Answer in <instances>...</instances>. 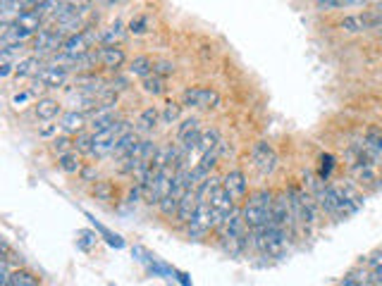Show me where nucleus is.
<instances>
[{
  "label": "nucleus",
  "mask_w": 382,
  "mask_h": 286,
  "mask_svg": "<svg viewBox=\"0 0 382 286\" xmlns=\"http://www.w3.org/2000/svg\"><path fill=\"white\" fill-rule=\"evenodd\" d=\"M199 186H191L187 193H184V198H182V203H179L177 207V222L179 224H189L191 222V217H194V212H196V207H199Z\"/></svg>",
  "instance_id": "16"
},
{
  "label": "nucleus",
  "mask_w": 382,
  "mask_h": 286,
  "mask_svg": "<svg viewBox=\"0 0 382 286\" xmlns=\"http://www.w3.org/2000/svg\"><path fill=\"white\" fill-rule=\"evenodd\" d=\"M201 122L199 117H187V120L179 125V132H177V138H179V145H182L184 153H191V150H199V141H201Z\"/></svg>",
  "instance_id": "11"
},
{
  "label": "nucleus",
  "mask_w": 382,
  "mask_h": 286,
  "mask_svg": "<svg viewBox=\"0 0 382 286\" xmlns=\"http://www.w3.org/2000/svg\"><path fill=\"white\" fill-rule=\"evenodd\" d=\"M366 265H368L370 274L375 277V282L382 286V248L373 251V253L366 257Z\"/></svg>",
  "instance_id": "30"
},
{
  "label": "nucleus",
  "mask_w": 382,
  "mask_h": 286,
  "mask_svg": "<svg viewBox=\"0 0 382 286\" xmlns=\"http://www.w3.org/2000/svg\"><path fill=\"white\" fill-rule=\"evenodd\" d=\"M41 70H43L41 58H38V55H26V58L17 60V70L15 72H17L20 79H26V77H33V79H36Z\"/></svg>",
  "instance_id": "20"
},
{
  "label": "nucleus",
  "mask_w": 382,
  "mask_h": 286,
  "mask_svg": "<svg viewBox=\"0 0 382 286\" xmlns=\"http://www.w3.org/2000/svg\"><path fill=\"white\" fill-rule=\"evenodd\" d=\"M93 196L98 200H112V196H115V186H112L110 182H96Z\"/></svg>",
  "instance_id": "34"
},
{
  "label": "nucleus",
  "mask_w": 382,
  "mask_h": 286,
  "mask_svg": "<svg viewBox=\"0 0 382 286\" xmlns=\"http://www.w3.org/2000/svg\"><path fill=\"white\" fill-rule=\"evenodd\" d=\"M75 150L79 155H91L93 153V132H82L75 136Z\"/></svg>",
  "instance_id": "29"
},
{
  "label": "nucleus",
  "mask_w": 382,
  "mask_h": 286,
  "mask_svg": "<svg viewBox=\"0 0 382 286\" xmlns=\"http://www.w3.org/2000/svg\"><path fill=\"white\" fill-rule=\"evenodd\" d=\"M96 239H98V237H96V234H91V232H79V241H77V244H79V248L89 251L96 244Z\"/></svg>",
  "instance_id": "40"
},
{
  "label": "nucleus",
  "mask_w": 382,
  "mask_h": 286,
  "mask_svg": "<svg viewBox=\"0 0 382 286\" xmlns=\"http://www.w3.org/2000/svg\"><path fill=\"white\" fill-rule=\"evenodd\" d=\"M105 3H108V5H112V3H120V0H105Z\"/></svg>",
  "instance_id": "43"
},
{
  "label": "nucleus",
  "mask_w": 382,
  "mask_h": 286,
  "mask_svg": "<svg viewBox=\"0 0 382 286\" xmlns=\"http://www.w3.org/2000/svg\"><path fill=\"white\" fill-rule=\"evenodd\" d=\"M153 72L158 77H170L175 72V65L167 63V60H160V63H153Z\"/></svg>",
  "instance_id": "39"
},
{
  "label": "nucleus",
  "mask_w": 382,
  "mask_h": 286,
  "mask_svg": "<svg viewBox=\"0 0 382 286\" xmlns=\"http://www.w3.org/2000/svg\"><path fill=\"white\" fill-rule=\"evenodd\" d=\"M342 286H380V284L375 282V277L370 274L366 262H361V265H356L353 270H349L344 274Z\"/></svg>",
  "instance_id": "18"
},
{
  "label": "nucleus",
  "mask_w": 382,
  "mask_h": 286,
  "mask_svg": "<svg viewBox=\"0 0 382 286\" xmlns=\"http://www.w3.org/2000/svg\"><path fill=\"white\" fill-rule=\"evenodd\" d=\"M179 115H182V105L179 103H165V108H162L160 112V120H162V125H175V122L179 120Z\"/></svg>",
  "instance_id": "32"
},
{
  "label": "nucleus",
  "mask_w": 382,
  "mask_h": 286,
  "mask_svg": "<svg viewBox=\"0 0 382 286\" xmlns=\"http://www.w3.org/2000/svg\"><path fill=\"white\" fill-rule=\"evenodd\" d=\"M50 143H53V150L58 155H65V153H72V150H75V141H72V138H67V136H60V138L55 136Z\"/></svg>",
  "instance_id": "35"
},
{
  "label": "nucleus",
  "mask_w": 382,
  "mask_h": 286,
  "mask_svg": "<svg viewBox=\"0 0 382 286\" xmlns=\"http://www.w3.org/2000/svg\"><path fill=\"white\" fill-rule=\"evenodd\" d=\"M33 98H36V91H31V88H24V91H20V93L13 95V105H15L17 110H20V108H24L26 103H33Z\"/></svg>",
  "instance_id": "36"
},
{
  "label": "nucleus",
  "mask_w": 382,
  "mask_h": 286,
  "mask_svg": "<svg viewBox=\"0 0 382 286\" xmlns=\"http://www.w3.org/2000/svg\"><path fill=\"white\" fill-rule=\"evenodd\" d=\"M58 167L65 172V175H79V172H82V160H79V153H77V150H72V153L60 155Z\"/></svg>",
  "instance_id": "25"
},
{
  "label": "nucleus",
  "mask_w": 382,
  "mask_h": 286,
  "mask_svg": "<svg viewBox=\"0 0 382 286\" xmlns=\"http://www.w3.org/2000/svg\"><path fill=\"white\" fill-rule=\"evenodd\" d=\"M132 132V125H129L127 120H120L115 122L110 129H105V132H98L93 134V158H105V155H112L115 153V145L120 141L125 134Z\"/></svg>",
  "instance_id": "2"
},
{
  "label": "nucleus",
  "mask_w": 382,
  "mask_h": 286,
  "mask_svg": "<svg viewBox=\"0 0 382 286\" xmlns=\"http://www.w3.org/2000/svg\"><path fill=\"white\" fill-rule=\"evenodd\" d=\"M89 127V117L84 115L82 110H70L63 115V120H60V129L67 134V136H77V134L86 132Z\"/></svg>",
  "instance_id": "15"
},
{
  "label": "nucleus",
  "mask_w": 382,
  "mask_h": 286,
  "mask_svg": "<svg viewBox=\"0 0 382 286\" xmlns=\"http://www.w3.org/2000/svg\"><path fill=\"white\" fill-rule=\"evenodd\" d=\"M182 103L189 108H199V110H213L220 103V93L215 88L208 86H191L182 93Z\"/></svg>",
  "instance_id": "6"
},
{
  "label": "nucleus",
  "mask_w": 382,
  "mask_h": 286,
  "mask_svg": "<svg viewBox=\"0 0 382 286\" xmlns=\"http://www.w3.org/2000/svg\"><path fill=\"white\" fill-rule=\"evenodd\" d=\"M286 196H289L291 207H294L296 224L299 227H311L316 222V200H313V196L301 186H289Z\"/></svg>",
  "instance_id": "3"
},
{
  "label": "nucleus",
  "mask_w": 382,
  "mask_h": 286,
  "mask_svg": "<svg viewBox=\"0 0 382 286\" xmlns=\"http://www.w3.org/2000/svg\"><path fill=\"white\" fill-rule=\"evenodd\" d=\"M96 41V33L93 31H79V33H72V36L65 38L63 48H60V53L67 55V58L77 60L82 58V55L91 53V46Z\"/></svg>",
  "instance_id": "8"
},
{
  "label": "nucleus",
  "mask_w": 382,
  "mask_h": 286,
  "mask_svg": "<svg viewBox=\"0 0 382 286\" xmlns=\"http://www.w3.org/2000/svg\"><path fill=\"white\" fill-rule=\"evenodd\" d=\"M10 286H38L36 277L26 270H15L10 274Z\"/></svg>",
  "instance_id": "33"
},
{
  "label": "nucleus",
  "mask_w": 382,
  "mask_h": 286,
  "mask_svg": "<svg viewBox=\"0 0 382 286\" xmlns=\"http://www.w3.org/2000/svg\"><path fill=\"white\" fill-rule=\"evenodd\" d=\"M122 22H115V24H110L108 29H105L103 33H100V43L103 46H117V41L122 38Z\"/></svg>",
  "instance_id": "31"
},
{
  "label": "nucleus",
  "mask_w": 382,
  "mask_h": 286,
  "mask_svg": "<svg viewBox=\"0 0 382 286\" xmlns=\"http://www.w3.org/2000/svg\"><path fill=\"white\" fill-rule=\"evenodd\" d=\"M273 224L280 229H284V232L294 234V229L299 227L296 224V217H294V207H291V200L289 196L284 193H277L273 200Z\"/></svg>",
  "instance_id": "5"
},
{
  "label": "nucleus",
  "mask_w": 382,
  "mask_h": 286,
  "mask_svg": "<svg viewBox=\"0 0 382 286\" xmlns=\"http://www.w3.org/2000/svg\"><path fill=\"white\" fill-rule=\"evenodd\" d=\"M146 26H148V17H144V15L134 17V19L129 22V31L132 33H144Z\"/></svg>",
  "instance_id": "38"
},
{
  "label": "nucleus",
  "mask_w": 382,
  "mask_h": 286,
  "mask_svg": "<svg viewBox=\"0 0 382 286\" xmlns=\"http://www.w3.org/2000/svg\"><path fill=\"white\" fill-rule=\"evenodd\" d=\"M220 141H222V138H220V132H217V129H206V132L201 134L199 150H201V153H208V150L217 148Z\"/></svg>",
  "instance_id": "27"
},
{
  "label": "nucleus",
  "mask_w": 382,
  "mask_h": 286,
  "mask_svg": "<svg viewBox=\"0 0 382 286\" xmlns=\"http://www.w3.org/2000/svg\"><path fill=\"white\" fill-rule=\"evenodd\" d=\"M93 224H96V229H98V232L103 234V237H105V241H108L110 246H115V248H122V246H125V241H122L120 237H117V234L108 232V229H105L103 224H98V222H96V220H93Z\"/></svg>",
  "instance_id": "37"
},
{
  "label": "nucleus",
  "mask_w": 382,
  "mask_h": 286,
  "mask_svg": "<svg viewBox=\"0 0 382 286\" xmlns=\"http://www.w3.org/2000/svg\"><path fill=\"white\" fill-rule=\"evenodd\" d=\"M158 120H160V112L155 110V108H146L142 115H139V120H137V127H134V132H139V134H151L155 129V125H158Z\"/></svg>",
  "instance_id": "23"
},
{
  "label": "nucleus",
  "mask_w": 382,
  "mask_h": 286,
  "mask_svg": "<svg viewBox=\"0 0 382 286\" xmlns=\"http://www.w3.org/2000/svg\"><path fill=\"white\" fill-rule=\"evenodd\" d=\"M115 122H120V117H117V110L115 108H96L91 120H89V129H91L93 134L98 132H105V129H110Z\"/></svg>",
  "instance_id": "17"
},
{
  "label": "nucleus",
  "mask_w": 382,
  "mask_h": 286,
  "mask_svg": "<svg viewBox=\"0 0 382 286\" xmlns=\"http://www.w3.org/2000/svg\"><path fill=\"white\" fill-rule=\"evenodd\" d=\"M65 33H60L58 29H41L33 36V55H38V58H43V55H50L60 48H63L65 43Z\"/></svg>",
  "instance_id": "9"
},
{
  "label": "nucleus",
  "mask_w": 382,
  "mask_h": 286,
  "mask_svg": "<svg viewBox=\"0 0 382 286\" xmlns=\"http://www.w3.org/2000/svg\"><path fill=\"white\" fill-rule=\"evenodd\" d=\"M142 86H144V91H146V93L160 95L162 91H165V79L155 74V72H151L148 77H144V79H142Z\"/></svg>",
  "instance_id": "28"
},
{
  "label": "nucleus",
  "mask_w": 382,
  "mask_h": 286,
  "mask_svg": "<svg viewBox=\"0 0 382 286\" xmlns=\"http://www.w3.org/2000/svg\"><path fill=\"white\" fill-rule=\"evenodd\" d=\"M33 112H36V117L41 122H50L60 115V103L53 98H38L36 103H33Z\"/></svg>",
  "instance_id": "21"
},
{
  "label": "nucleus",
  "mask_w": 382,
  "mask_h": 286,
  "mask_svg": "<svg viewBox=\"0 0 382 286\" xmlns=\"http://www.w3.org/2000/svg\"><path fill=\"white\" fill-rule=\"evenodd\" d=\"M125 60H127L125 50L117 48V46H103V48L98 50V63L103 65L105 70L117 72L122 65H125Z\"/></svg>",
  "instance_id": "19"
},
{
  "label": "nucleus",
  "mask_w": 382,
  "mask_h": 286,
  "mask_svg": "<svg viewBox=\"0 0 382 286\" xmlns=\"http://www.w3.org/2000/svg\"><path fill=\"white\" fill-rule=\"evenodd\" d=\"M339 29L346 33H363L370 29H382V17L375 10H366L361 15H349L339 22Z\"/></svg>",
  "instance_id": "7"
},
{
  "label": "nucleus",
  "mask_w": 382,
  "mask_h": 286,
  "mask_svg": "<svg viewBox=\"0 0 382 286\" xmlns=\"http://www.w3.org/2000/svg\"><path fill=\"white\" fill-rule=\"evenodd\" d=\"M215 229V217H213L211 203L208 200H199V207H196L194 217L187 224V234L189 239H204Z\"/></svg>",
  "instance_id": "4"
},
{
  "label": "nucleus",
  "mask_w": 382,
  "mask_h": 286,
  "mask_svg": "<svg viewBox=\"0 0 382 286\" xmlns=\"http://www.w3.org/2000/svg\"><path fill=\"white\" fill-rule=\"evenodd\" d=\"M67 79H70V70L50 63V65H43V70L38 72L36 84H41L43 88H60L65 86Z\"/></svg>",
  "instance_id": "12"
},
{
  "label": "nucleus",
  "mask_w": 382,
  "mask_h": 286,
  "mask_svg": "<svg viewBox=\"0 0 382 286\" xmlns=\"http://www.w3.org/2000/svg\"><path fill=\"white\" fill-rule=\"evenodd\" d=\"M53 132H55V127H43L41 129V136H50Z\"/></svg>",
  "instance_id": "41"
},
{
  "label": "nucleus",
  "mask_w": 382,
  "mask_h": 286,
  "mask_svg": "<svg viewBox=\"0 0 382 286\" xmlns=\"http://www.w3.org/2000/svg\"><path fill=\"white\" fill-rule=\"evenodd\" d=\"M373 10H375V13H378V15L382 17V0H378V3L373 5Z\"/></svg>",
  "instance_id": "42"
},
{
  "label": "nucleus",
  "mask_w": 382,
  "mask_h": 286,
  "mask_svg": "<svg viewBox=\"0 0 382 286\" xmlns=\"http://www.w3.org/2000/svg\"><path fill=\"white\" fill-rule=\"evenodd\" d=\"M151 72H153V63H151V58H146V55H139V58L132 60V65H129V74L132 77H148Z\"/></svg>",
  "instance_id": "26"
},
{
  "label": "nucleus",
  "mask_w": 382,
  "mask_h": 286,
  "mask_svg": "<svg viewBox=\"0 0 382 286\" xmlns=\"http://www.w3.org/2000/svg\"><path fill=\"white\" fill-rule=\"evenodd\" d=\"M222 189L232 196L234 200H244L246 198V189H249V182H246V175L241 170H232L222 177Z\"/></svg>",
  "instance_id": "13"
},
{
  "label": "nucleus",
  "mask_w": 382,
  "mask_h": 286,
  "mask_svg": "<svg viewBox=\"0 0 382 286\" xmlns=\"http://www.w3.org/2000/svg\"><path fill=\"white\" fill-rule=\"evenodd\" d=\"M351 177L361 186H375L378 184V170L373 160H356L351 165Z\"/></svg>",
  "instance_id": "14"
},
{
  "label": "nucleus",
  "mask_w": 382,
  "mask_h": 286,
  "mask_svg": "<svg viewBox=\"0 0 382 286\" xmlns=\"http://www.w3.org/2000/svg\"><path fill=\"white\" fill-rule=\"evenodd\" d=\"M273 200L275 193L268 189H261L249 196V200L241 207V215H244L249 229H261L273 222Z\"/></svg>",
  "instance_id": "1"
},
{
  "label": "nucleus",
  "mask_w": 382,
  "mask_h": 286,
  "mask_svg": "<svg viewBox=\"0 0 382 286\" xmlns=\"http://www.w3.org/2000/svg\"><path fill=\"white\" fill-rule=\"evenodd\" d=\"M15 24L22 26V29H26V31H31V33H38V31H41V24H43V13H38V10L22 13L15 19Z\"/></svg>",
  "instance_id": "22"
},
{
  "label": "nucleus",
  "mask_w": 382,
  "mask_h": 286,
  "mask_svg": "<svg viewBox=\"0 0 382 286\" xmlns=\"http://www.w3.org/2000/svg\"><path fill=\"white\" fill-rule=\"evenodd\" d=\"M251 162L261 175H273L275 167H277V153L268 141H258L251 150Z\"/></svg>",
  "instance_id": "10"
},
{
  "label": "nucleus",
  "mask_w": 382,
  "mask_h": 286,
  "mask_svg": "<svg viewBox=\"0 0 382 286\" xmlns=\"http://www.w3.org/2000/svg\"><path fill=\"white\" fill-rule=\"evenodd\" d=\"M370 0H316L320 10H351V8H363Z\"/></svg>",
  "instance_id": "24"
}]
</instances>
